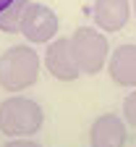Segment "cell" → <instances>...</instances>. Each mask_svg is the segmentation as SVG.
Masks as SVG:
<instances>
[{"label":"cell","mask_w":136,"mask_h":147,"mask_svg":"<svg viewBox=\"0 0 136 147\" xmlns=\"http://www.w3.org/2000/svg\"><path fill=\"white\" fill-rule=\"evenodd\" d=\"M42 58L29 45H13L5 53H0V87L11 95L24 92L37 84L40 79Z\"/></svg>","instance_id":"1"},{"label":"cell","mask_w":136,"mask_h":147,"mask_svg":"<svg viewBox=\"0 0 136 147\" xmlns=\"http://www.w3.org/2000/svg\"><path fill=\"white\" fill-rule=\"evenodd\" d=\"M45 123V110L42 105L24 97V95H11L0 102V134L5 137H34Z\"/></svg>","instance_id":"2"},{"label":"cell","mask_w":136,"mask_h":147,"mask_svg":"<svg viewBox=\"0 0 136 147\" xmlns=\"http://www.w3.org/2000/svg\"><path fill=\"white\" fill-rule=\"evenodd\" d=\"M68 40H71V50L76 55V63H79V71L84 76H94L105 68L110 45L102 32H97L92 26H79Z\"/></svg>","instance_id":"3"},{"label":"cell","mask_w":136,"mask_h":147,"mask_svg":"<svg viewBox=\"0 0 136 147\" xmlns=\"http://www.w3.org/2000/svg\"><path fill=\"white\" fill-rule=\"evenodd\" d=\"M21 34L31 45H42V42L55 40V34H58L55 11L42 3H29L24 11V18H21Z\"/></svg>","instance_id":"4"},{"label":"cell","mask_w":136,"mask_h":147,"mask_svg":"<svg viewBox=\"0 0 136 147\" xmlns=\"http://www.w3.org/2000/svg\"><path fill=\"white\" fill-rule=\"evenodd\" d=\"M45 68L52 74L58 82H76V79L81 76L68 37H55V40L47 42V50H45Z\"/></svg>","instance_id":"5"},{"label":"cell","mask_w":136,"mask_h":147,"mask_svg":"<svg viewBox=\"0 0 136 147\" xmlns=\"http://www.w3.org/2000/svg\"><path fill=\"white\" fill-rule=\"evenodd\" d=\"M128 134H126V121L115 113L97 116L89 129V144L92 147H126Z\"/></svg>","instance_id":"6"},{"label":"cell","mask_w":136,"mask_h":147,"mask_svg":"<svg viewBox=\"0 0 136 147\" xmlns=\"http://www.w3.org/2000/svg\"><path fill=\"white\" fill-rule=\"evenodd\" d=\"M92 18L102 32H121L131 18V0H94Z\"/></svg>","instance_id":"7"},{"label":"cell","mask_w":136,"mask_h":147,"mask_svg":"<svg viewBox=\"0 0 136 147\" xmlns=\"http://www.w3.org/2000/svg\"><path fill=\"white\" fill-rule=\"evenodd\" d=\"M107 74L118 87H136V45H118L107 55Z\"/></svg>","instance_id":"8"},{"label":"cell","mask_w":136,"mask_h":147,"mask_svg":"<svg viewBox=\"0 0 136 147\" xmlns=\"http://www.w3.org/2000/svg\"><path fill=\"white\" fill-rule=\"evenodd\" d=\"M26 5H29V0H13L0 11V32H5V34L21 32V18H24Z\"/></svg>","instance_id":"9"},{"label":"cell","mask_w":136,"mask_h":147,"mask_svg":"<svg viewBox=\"0 0 136 147\" xmlns=\"http://www.w3.org/2000/svg\"><path fill=\"white\" fill-rule=\"evenodd\" d=\"M123 116H126L123 121L136 129V87H133L131 95H126V100H123Z\"/></svg>","instance_id":"10"},{"label":"cell","mask_w":136,"mask_h":147,"mask_svg":"<svg viewBox=\"0 0 136 147\" xmlns=\"http://www.w3.org/2000/svg\"><path fill=\"white\" fill-rule=\"evenodd\" d=\"M5 147H42L40 142H34V139H24V137H16L11 142H5Z\"/></svg>","instance_id":"11"},{"label":"cell","mask_w":136,"mask_h":147,"mask_svg":"<svg viewBox=\"0 0 136 147\" xmlns=\"http://www.w3.org/2000/svg\"><path fill=\"white\" fill-rule=\"evenodd\" d=\"M8 3H13V0H0V11H3V8H5Z\"/></svg>","instance_id":"12"},{"label":"cell","mask_w":136,"mask_h":147,"mask_svg":"<svg viewBox=\"0 0 136 147\" xmlns=\"http://www.w3.org/2000/svg\"><path fill=\"white\" fill-rule=\"evenodd\" d=\"M131 13H133V16H136V0H133V5H131Z\"/></svg>","instance_id":"13"}]
</instances>
